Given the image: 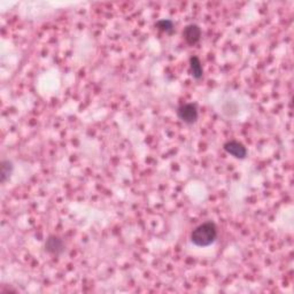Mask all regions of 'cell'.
Instances as JSON below:
<instances>
[{
  "label": "cell",
  "instance_id": "1",
  "mask_svg": "<svg viewBox=\"0 0 294 294\" xmlns=\"http://www.w3.org/2000/svg\"><path fill=\"white\" fill-rule=\"evenodd\" d=\"M191 242L198 247H207L217 239V228L215 223L205 222L191 232Z\"/></svg>",
  "mask_w": 294,
  "mask_h": 294
},
{
  "label": "cell",
  "instance_id": "6",
  "mask_svg": "<svg viewBox=\"0 0 294 294\" xmlns=\"http://www.w3.org/2000/svg\"><path fill=\"white\" fill-rule=\"evenodd\" d=\"M190 70H191V75L194 80L199 81L203 79L204 76V68L203 65H201L200 59L198 56H191L190 58Z\"/></svg>",
  "mask_w": 294,
  "mask_h": 294
},
{
  "label": "cell",
  "instance_id": "5",
  "mask_svg": "<svg viewBox=\"0 0 294 294\" xmlns=\"http://www.w3.org/2000/svg\"><path fill=\"white\" fill-rule=\"evenodd\" d=\"M45 250L46 252L53 255H59L63 252L65 250V244H63L62 239L59 238V237L52 236L46 240L45 243Z\"/></svg>",
  "mask_w": 294,
  "mask_h": 294
},
{
  "label": "cell",
  "instance_id": "3",
  "mask_svg": "<svg viewBox=\"0 0 294 294\" xmlns=\"http://www.w3.org/2000/svg\"><path fill=\"white\" fill-rule=\"evenodd\" d=\"M201 35H203V33H201L200 27L198 26V24H189V26H186L183 30L184 41L190 46L197 45L201 40Z\"/></svg>",
  "mask_w": 294,
  "mask_h": 294
},
{
  "label": "cell",
  "instance_id": "7",
  "mask_svg": "<svg viewBox=\"0 0 294 294\" xmlns=\"http://www.w3.org/2000/svg\"><path fill=\"white\" fill-rule=\"evenodd\" d=\"M13 172V164L8 160H5L1 162L0 166V178H1V183H6L7 180L10 178V175Z\"/></svg>",
  "mask_w": 294,
  "mask_h": 294
},
{
  "label": "cell",
  "instance_id": "2",
  "mask_svg": "<svg viewBox=\"0 0 294 294\" xmlns=\"http://www.w3.org/2000/svg\"><path fill=\"white\" fill-rule=\"evenodd\" d=\"M177 116H178L180 121L186 123V125H193L199 118L197 105L193 104V102H189V104L179 106L178 109H177Z\"/></svg>",
  "mask_w": 294,
  "mask_h": 294
},
{
  "label": "cell",
  "instance_id": "8",
  "mask_svg": "<svg viewBox=\"0 0 294 294\" xmlns=\"http://www.w3.org/2000/svg\"><path fill=\"white\" fill-rule=\"evenodd\" d=\"M155 28L162 31V33L172 34L173 29H175V24H173L171 20H160L155 23Z\"/></svg>",
  "mask_w": 294,
  "mask_h": 294
},
{
  "label": "cell",
  "instance_id": "4",
  "mask_svg": "<svg viewBox=\"0 0 294 294\" xmlns=\"http://www.w3.org/2000/svg\"><path fill=\"white\" fill-rule=\"evenodd\" d=\"M224 151L236 159H245L247 155V148L237 140H229L224 144Z\"/></svg>",
  "mask_w": 294,
  "mask_h": 294
}]
</instances>
